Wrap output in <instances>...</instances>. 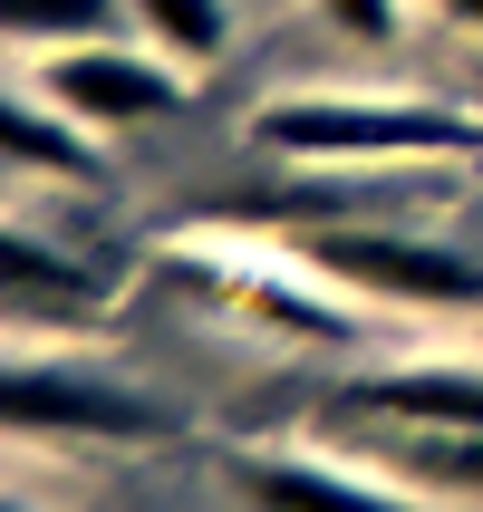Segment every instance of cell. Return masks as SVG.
<instances>
[{"label": "cell", "instance_id": "cell-1", "mask_svg": "<svg viewBox=\"0 0 483 512\" xmlns=\"http://www.w3.org/2000/svg\"><path fill=\"white\" fill-rule=\"evenodd\" d=\"M252 145L290 165H464L483 155V116L435 97H271Z\"/></svg>", "mask_w": 483, "mask_h": 512}, {"label": "cell", "instance_id": "cell-2", "mask_svg": "<svg viewBox=\"0 0 483 512\" xmlns=\"http://www.w3.org/2000/svg\"><path fill=\"white\" fill-rule=\"evenodd\" d=\"M281 261L339 290L348 310H406V319H464L483 310V261L455 242H416L397 223H300L281 232Z\"/></svg>", "mask_w": 483, "mask_h": 512}, {"label": "cell", "instance_id": "cell-3", "mask_svg": "<svg viewBox=\"0 0 483 512\" xmlns=\"http://www.w3.org/2000/svg\"><path fill=\"white\" fill-rule=\"evenodd\" d=\"M0 416L20 445H155L165 435V406L116 387V377L78 368V358H10L0 377Z\"/></svg>", "mask_w": 483, "mask_h": 512}, {"label": "cell", "instance_id": "cell-4", "mask_svg": "<svg viewBox=\"0 0 483 512\" xmlns=\"http://www.w3.org/2000/svg\"><path fill=\"white\" fill-rule=\"evenodd\" d=\"M29 87H39L58 116H78L87 136H136V126H165L194 78H184L174 58H155L145 39H87V49L29 58Z\"/></svg>", "mask_w": 483, "mask_h": 512}, {"label": "cell", "instance_id": "cell-5", "mask_svg": "<svg viewBox=\"0 0 483 512\" xmlns=\"http://www.w3.org/2000/svg\"><path fill=\"white\" fill-rule=\"evenodd\" d=\"M232 493L252 512H455L435 493L397 484V474H358V464H329V455H232Z\"/></svg>", "mask_w": 483, "mask_h": 512}, {"label": "cell", "instance_id": "cell-6", "mask_svg": "<svg viewBox=\"0 0 483 512\" xmlns=\"http://www.w3.org/2000/svg\"><path fill=\"white\" fill-rule=\"evenodd\" d=\"M348 416H377V426H464V435H483V368H474V358L377 368V377L348 387Z\"/></svg>", "mask_w": 483, "mask_h": 512}, {"label": "cell", "instance_id": "cell-7", "mask_svg": "<svg viewBox=\"0 0 483 512\" xmlns=\"http://www.w3.org/2000/svg\"><path fill=\"white\" fill-rule=\"evenodd\" d=\"M0 165L20 174H49V184H97V174H107V136H87L78 116H58L49 97H39V87H10V97H0Z\"/></svg>", "mask_w": 483, "mask_h": 512}, {"label": "cell", "instance_id": "cell-8", "mask_svg": "<svg viewBox=\"0 0 483 512\" xmlns=\"http://www.w3.org/2000/svg\"><path fill=\"white\" fill-rule=\"evenodd\" d=\"M377 474L435 493V503H483V435L464 426H387L377 435Z\"/></svg>", "mask_w": 483, "mask_h": 512}, {"label": "cell", "instance_id": "cell-9", "mask_svg": "<svg viewBox=\"0 0 483 512\" xmlns=\"http://www.w3.org/2000/svg\"><path fill=\"white\" fill-rule=\"evenodd\" d=\"M0 290H10V319H20V329H87V319H97V281H78V261H49L29 232H10Z\"/></svg>", "mask_w": 483, "mask_h": 512}, {"label": "cell", "instance_id": "cell-10", "mask_svg": "<svg viewBox=\"0 0 483 512\" xmlns=\"http://www.w3.org/2000/svg\"><path fill=\"white\" fill-rule=\"evenodd\" d=\"M126 29H136L155 58H174L184 78L223 68L232 49V0H126Z\"/></svg>", "mask_w": 483, "mask_h": 512}, {"label": "cell", "instance_id": "cell-11", "mask_svg": "<svg viewBox=\"0 0 483 512\" xmlns=\"http://www.w3.org/2000/svg\"><path fill=\"white\" fill-rule=\"evenodd\" d=\"M126 0H0V29L20 58H49V49H87V39H116Z\"/></svg>", "mask_w": 483, "mask_h": 512}, {"label": "cell", "instance_id": "cell-12", "mask_svg": "<svg viewBox=\"0 0 483 512\" xmlns=\"http://www.w3.org/2000/svg\"><path fill=\"white\" fill-rule=\"evenodd\" d=\"M319 10H329L348 39H368V49H387V39H397V20H406V0H319Z\"/></svg>", "mask_w": 483, "mask_h": 512}, {"label": "cell", "instance_id": "cell-13", "mask_svg": "<svg viewBox=\"0 0 483 512\" xmlns=\"http://www.w3.org/2000/svg\"><path fill=\"white\" fill-rule=\"evenodd\" d=\"M426 10H435V20H455V29H474V39H483V0H426Z\"/></svg>", "mask_w": 483, "mask_h": 512}, {"label": "cell", "instance_id": "cell-14", "mask_svg": "<svg viewBox=\"0 0 483 512\" xmlns=\"http://www.w3.org/2000/svg\"><path fill=\"white\" fill-rule=\"evenodd\" d=\"M10 512H29V503H10Z\"/></svg>", "mask_w": 483, "mask_h": 512}]
</instances>
